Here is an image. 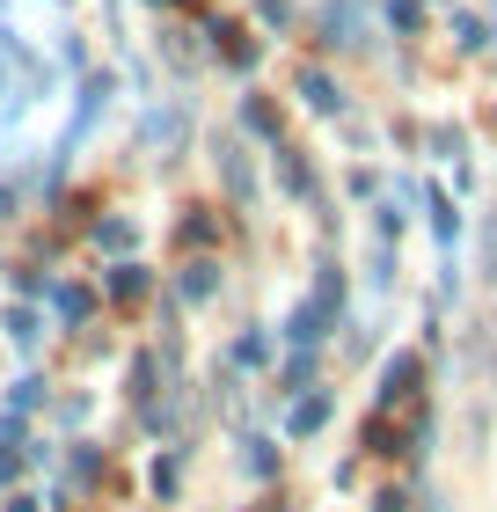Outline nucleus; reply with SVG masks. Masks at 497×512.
Instances as JSON below:
<instances>
[{
    "label": "nucleus",
    "instance_id": "2",
    "mask_svg": "<svg viewBox=\"0 0 497 512\" xmlns=\"http://www.w3.org/2000/svg\"><path fill=\"white\" fill-rule=\"evenodd\" d=\"M329 410H337V395H329V388L322 395H300V403L286 410V439H315L329 425Z\"/></svg>",
    "mask_w": 497,
    "mask_h": 512
},
{
    "label": "nucleus",
    "instance_id": "18",
    "mask_svg": "<svg viewBox=\"0 0 497 512\" xmlns=\"http://www.w3.org/2000/svg\"><path fill=\"white\" fill-rule=\"evenodd\" d=\"M8 403H15V410H37V403H44V381H37V374H22V381L8 388Z\"/></svg>",
    "mask_w": 497,
    "mask_h": 512
},
{
    "label": "nucleus",
    "instance_id": "16",
    "mask_svg": "<svg viewBox=\"0 0 497 512\" xmlns=\"http://www.w3.org/2000/svg\"><path fill=\"white\" fill-rule=\"evenodd\" d=\"M66 476H74V483H96V476H103V454H96V447H74V461H66Z\"/></svg>",
    "mask_w": 497,
    "mask_h": 512
},
{
    "label": "nucleus",
    "instance_id": "3",
    "mask_svg": "<svg viewBox=\"0 0 497 512\" xmlns=\"http://www.w3.org/2000/svg\"><path fill=\"white\" fill-rule=\"evenodd\" d=\"M220 183H227V198H234V205H249V198H256V169H249V154L234 147V139H220Z\"/></svg>",
    "mask_w": 497,
    "mask_h": 512
},
{
    "label": "nucleus",
    "instance_id": "4",
    "mask_svg": "<svg viewBox=\"0 0 497 512\" xmlns=\"http://www.w3.org/2000/svg\"><path fill=\"white\" fill-rule=\"evenodd\" d=\"M300 103H307V110H322V118H337V110H344V88L329 81L322 66H307V74H300Z\"/></svg>",
    "mask_w": 497,
    "mask_h": 512
},
{
    "label": "nucleus",
    "instance_id": "22",
    "mask_svg": "<svg viewBox=\"0 0 497 512\" xmlns=\"http://www.w3.org/2000/svg\"><path fill=\"white\" fill-rule=\"evenodd\" d=\"M52 300H59V315H66V322H81V315H88V293H81V286H59Z\"/></svg>",
    "mask_w": 497,
    "mask_h": 512
},
{
    "label": "nucleus",
    "instance_id": "7",
    "mask_svg": "<svg viewBox=\"0 0 497 512\" xmlns=\"http://www.w3.org/2000/svg\"><path fill=\"white\" fill-rule=\"evenodd\" d=\"M212 44H220V59L234 66V74H249V66L264 59V52H256V37H242V30H212Z\"/></svg>",
    "mask_w": 497,
    "mask_h": 512
},
{
    "label": "nucleus",
    "instance_id": "15",
    "mask_svg": "<svg viewBox=\"0 0 497 512\" xmlns=\"http://www.w3.org/2000/svg\"><path fill=\"white\" fill-rule=\"evenodd\" d=\"M176 483H183V454H161V461H154V491L176 498Z\"/></svg>",
    "mask_w": 497,
    "mask_h": 512
},
{
    "label": "nucleus",
    "instance_id": "8",
    "mask_svg": "<svg viewBox=\"0 0 497 512\" xmlns=\"http://www.w3.org/2000/svg\"><path fill=\"white\" fill-rule=\"evenodd\" d=\"M147 286H154V278L139 271V264H117L110 271V300H147Z\"/></svg>",
    "mask_w": 497,
    "mask_h": 512
},
{
    "label": "nucleus",
    "instance_id": "27",
    "mask_svg": "<svg viewBox=\"0 0 497 512\" xmlns=\"http://www.w3.org/2000/svg\"><path fill=\"white\" fill-rule=\"evenodd\" d=\"M8 205H15V191H8V183H0V213H8Z\"/></svg>",
    "mask_w": 497,
    "mask_h": 512
},
{
    "label": "nucleus",
    "instance_id": "25",
    "mask_svg": "<svg viewBox=\"0 0 497 512\" xmlns=\"http://www.w3.org/2000/svg\"><path fill=\"white\" fill-rule=\"evenodd\" d=\"M402 505H410L402 491H381V498H373V512H402Z\"/></svg>",
    "mask_w": 497,
    "mask_h": 512
},
{
    "label": "nucleus",
    "instance_id": "21",
    "mask_svg": "<svg viewBox=\"0 0 497 512\" xmlns=\"http://www.w3.org/2000/svg\"><path fill=\"white\" fill-rule=\"evenodd\" d=\"M388 22H395V30H417V22H424V0H388Z\"/></svg>",
    "mask_w": 497,
    "mask_h": 512
},
{
    "label": "nucleus",
    "instance_id": "26",
    "mask_svg": "<svg viewBox=\"0 0 497 512\" xmlns=\"http://www.w3.org/2000/svg\"><path fill=\"white\" fill-rule=\"evenodd\" d=\"M0 512H44L37 498H8V505H0Z\"/></svg>",
    "mask_w": 497,
    "mask_h": 512
},
{
    "label": "nucleus",
    "instance_id": "23",
    "mask_svg": "<svg viewBox=\"0 0 497 512\" xmlns=\"http://www.w3.org/2000/svg\"><path fill=\"white\" fill-rule=\"evenodd\" d=\"M132 395H154V359H132Z\"/></svg>",
    "mask_w": 497,
    "mask_h": 512
},
{
    "label": "nucleus",
    "instance_id": "19",
    "mask_svg": "<svg viewBox=\"0 0 497 512\" xmlns=\"http://www.w3.org/2000/svg\"><path fill=\"white\" fill-rule=\"evenodd\" d=\"M176 235L191 242V249H205V242H212V213H183V227H176Z\"/></svg>",
    "mask_w": 497,
    "mask_h": 512
},
{
    "label": "nucleus",
    "instance_id": "6",
    "mask_svg": "<svg viewBox=\"0 0 497 512\" xmlns=\"http://www.w3.org/2000/svg\"><path fill=\"white\" fill-rule=\"evenodd\" d=\"M176 293H183V300H212V293H220V264H212V256H198V264H183Z\"/></svg>",
    "mask_w": 497,
    "mask_h": 512
},
{
    "label": "nucleus",
    "instance_id": "14",
    "mask_svg": "<svg viewBox=\"0 0 497 512\" xmlns=\"http://www.w3.org/2000/svg\"><path fill=\"white\" fill-rule=\"evenodd\" d=\"M264 359H271V337L264 330H249L242 344H234V366H264Z\"/></svg>",
    "mask_w": 497,
    "mask_h": 512
},
{
    "label": "nucleus",
    "instance_id": "10",
    "mask_svg": "<svg viewBox=\"0 0 497 512\" xmlns=\"http://www.w3.org/2000/svg\"><path fill=\"white\" fill-rule=\"evenodd\" d=\"M242 125H249L256 139H278V110H271L264 96H249V103H242Z\"/></svg>",
    "mask_w": 497,
    "mask_h": 512
},
{
    "label": "nucleus",
    "instance_id": "17",
    "mask_svg": "<svg viewBox=\"0 0 497 512\" xmlns=\"http://www.w3.org/2000/svg\"><path fill=\"white\" fill-rule=\"evenodd\" d=\"M176 139H183V118H176V110H169V118H147V147H176Z\"/></svg>",
    "mask_w": 497,
    "mask_h": 512
},
{
    "label": "nucleus",
    "instance_id": "5",
    "mask_svg": "<svg viewBox=\"0 0 497 512\" xmlns=\"http://www.w3.org/2000/svg\"><path fill=\"white\" fill-rule=\"evenodd\" d=\"M278 183H286L293 198H315V169H307L300 147H278Z\"/></svg>",
    "mask_w": 497,
    "mask_h": 512
},
{
    "label": "nucleus",
    "instance_id": "20",
    "mask_svg": "<svg viewBox=\"0 0 497 512\" xmlns=\"http://www.w3.org/2000/svg\"><path fill=\"white\" fill-rule=\"evenodd\" d=\"M454 44H461V52H483V22L476 15H454Z\"/></svg>",
    "mask_w": 497,
    "mask_h": 512
},
{
    "label": "nucleus",
    "instance_id": "12",
    "mask_svg": "<svg viewBox=\"0 0 497 512\" xmlns=\"http://www.w3.org/2000/svg\"><path fill=\"white\" fill-rule=\"evenodd\" d=\"M0 330H8L22 352H30V344H37V315H30V308H8V322H0Z\"/></svg>",
    "mask_w": 497,
    "mask_h": 512
},
{
    "label": "nucleus",
    "instance_id": "9",
    "mask_svg": "<svg viewBox=\"0 0 497 512\" xmlns=\"http://www.w3.org/2000/svg\"><path fill=\"white\" fill-rule=\"evenodd\" d=\"M139 242V227L132 220H96V249H110V256H125Z\"/></svg>",
    "mask_w": 497,
    "mask_h": 512
},
{
    "label": "nucleus",
    "instance_id": "13",
    "mask_svg": "<svg viewBox=\"0 0 497 512\" xmlns=\"http://www.w3.org/2000/svg\"><path fill=\"white\" fill-rule=\"evenodd\" d=\"M432 235H439L446 249H454V235H461V213H454L446 198H432Z\"/></svg>",
    "mask_w": 497,
    "mask_h": 512
},
{
    "label": "nucleus",
    "instance_id": "11",
    "mask_svg": "<svg viewBox=\"0 0 497 512\" xmlns=\"http://www.w3.org/2000/svg\"><path fill=\"white\" fill-rule=\"evenodd\" d=\"M242 469H249V476H271V469H278V447H271V439H249V447H242Z\"/></svg>",
    "mask_w": 497,
    "mask_h": 512
},
{
    "label": "nucleus",
    "instance_id": "1",
    "mask_svg": "<svg viewBox=\"0 0 497 512\" xmlns=\"http://www.w3.org/2000/svg\"><path fill=\"white\" fill-rule=\"evenodd\" d=\"M417 374H424V366H417V352H395V359L381 366V410L410 403V395H417Z\"/></svg>",
    "mask_w": 497,
    "mask_h": 512
},
{
    "label": "nucleus",
    "instance_id": "24",
    "mask_svg": "<svg viewBox=\"0 0 497 512\" xmlns=\"http://www.w3.org/2000/svg\"><path fill=\"white\" fill-rule=\"evenodd\" d=\"M307 374H315V359H307V352H293V359H286V388H300Z\"/></svg>",
    "mask_w": 497,
    "mask_h": 512
}]
</instances>
